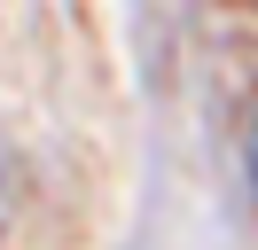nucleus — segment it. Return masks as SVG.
<instances>
[{
  "label": "nucleus",
  "mask_w": 258,
  "mask_h": 250,
  "mask_svg": "<svg viewBox=\"0 0 258 250\" xmlns=\"http://www.w3.org/2000/svg\"><path fill=\"white\" fill-rule=\"evenodd\" d=\"M250 188H258V133H250Z\"/></svg>",
  "instance_id": "1"
}]
</instances>
